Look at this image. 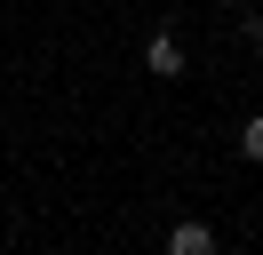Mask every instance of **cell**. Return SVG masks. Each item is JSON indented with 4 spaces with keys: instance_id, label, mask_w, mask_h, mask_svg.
<instances>
[{
    "instance_id": "3957f363",
    "label": "cell",
    "mask_w": 263,
    "mask_h": 255,
    "mask_svg": "<svg viewBox=\"0 0 263 255\" xmlns=\"http://www.w3.org/2000/svg\"><path fill=\"white\" fill-rule=\"evenodd\" d=\"M239 159H263V112H255V120L239 128Z\"/></svg>"
},
{
    "instance_id": "6da1fadb",
    "label": "cell",
    "mask_w": 263,
    "mask_h": 255,
    "mask_svg": "<svg viewBox=\"0 0 263 255\" xmlns=\"http://www.w3.org/2000/svg\"><path fill=\"white\" fill-rule=\"evenodd\" d=\"M144 72L152 80H183V40H176V32H152V40H144Z\"/></svg>"
},
{
    "instance_id": "7a4b0ae2",
    "label": "cell",
    "mask_w": 263,
    "mask_h": 255,
    "mask_svg": "<svg viewBox=\"0 0 263 255\" xmlns=\"http://www.w3.org/2000/svg\"><path fill=\"white\" fill-rule=\"evenodd\" d=\"M167 255H215V231L208 223H176L167 231Z\"/></svg>"
}]
</instances>
